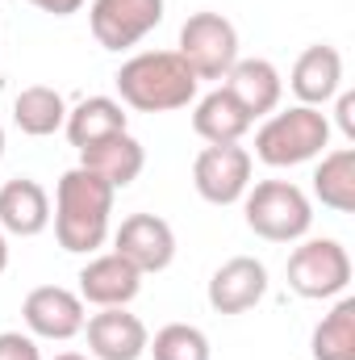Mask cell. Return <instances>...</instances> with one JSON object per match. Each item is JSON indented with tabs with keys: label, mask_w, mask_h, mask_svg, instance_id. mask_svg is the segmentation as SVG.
<instances>
[{
	"label": "cell",
	"mask_w": 355,
	"mask_h": 360,
	"mask_svg": "<svg viewBox=\"0 0 355 360\" xmlns=\"http://www.w3.org/2000/svg\"><path fill=\"white\" fill-rule=\"evenodd\" d=\"M113 188L88 168H72L55 188V239L63 252L88 256L109 239L113 222Z\"/></svg>",
	"instance_id": "6da1fadb"
},
{
	"label": "cell",
	"mask_w": 355,
	"mask_h": 360,
	"mask_svg": "<svg viewBox=\"0 0 355 360\" xmlns=\"http://www.w3.org/2000/svg\"><path fill=\"white\" fill-rule=\"evenodd\" d=\"M121 105L138 113H172L196 101V76L176 51H142L126 59L113 76Z\"/></svg>",
	"instance_id": "7a4b0ae2"
},
{
	"label": "cell",
	"mask_w": 355,
	"mask_h": 360,
	"mask_svg": "<svg viewBox=\"0 0 355 360\" xmlns=\"http://www.w3.org/2000/svg\"><path fill=\"white\" fill-rule=\"evenodd\" d=\"M330 122L314 105H293L280 113H267V122L255 130V155L267 168H297L326 151Z\"/></svg>",
	"instance_id": "3957f363"
},
{
	"label": "cell",
	"mask_w": 355,
	"mask_h": 360,
	"mask_svg": "<svg viewBox=\"0 0 355 360\" xmlns=\"http://www.w3.org/2000/svg\"><path fill=\"white\" fill-rule=\"evenodd\" d=\"M247 226L267 243H297L314 226V205L293 180H260L243 193Z\"/></svg>",
	"instance_id": "277c9868"
},
{
	"label": "cell",
	"mask_w": 355,
	"mask_h": 360,
	"mask_svg": "<svg viewBox=\"0 0 355 360\" xmlns=\"http://www.w3.org/2000/svg\"><path fill=\"white\" fill-rule=\"evenodd\" d=\"M176 55L192 68L196 80H226V72L239 63V30L222 13H192L180 25Z\"/></svg>",
	"instance_id": "5b68a950"
},
{
	"label": "cell",
	"mask_w": 355,
	"mask_h": 360,
	"mask_svg": "<svg viewBox=\"0 0 355 360\" xmlns=\"http://www.w3.org/2000/svg\"><path fill=\"white\" fill-rule=\"evenodd\" d=\"M284 276L297 297H309V302L339 297L351 285V256L339 239H305L301 248H293Z\"/></svg>",
	"instance_id": "8992f818"
},
{
	"label": "cell",
	"mask_w": 355,
	"mask_h": 360,
	"mask_svg": "<svg viewBox=\"0 0 355 360\" xmlns=\"http://www.w3.org/2000/svg\"><path fill=\"white\" fill-rule=\"evenodd\" d=\"M159 21H163V0H92L88 4L92 38L105 51L138 46Z\"/></svg>",
	"instance_id": "52a82bcc"
},
{
	"label": "cell",
	"mask_w": 355,
	"mask_h": 360,
	"mask_svg": "<svg viewBox=\"0 0 355 360\" xmlns=\"http://www.w3.org/2000/svg\"><path fill=\"white\" fill-rule=\"evenodd\" d=\"M251 168H255V160L239 143L205 147L196 155V164H192V184L209 205H234L251 188Z\"/></svg>",
	"instance_id": "ba28073f"
},
{
	"label": "cell",
	"mask_w": 355,
	"mask_h": 360,
	"mask_svg": "<svg viewBox=\"0 0 355 360\" xmlns=\"http://www.w3.org/2000/svg\"><path fill=\"white\" fill-rule=\"evenodd\" d=\"M113 252L142 272H163L176 260V231L159 214H130L113 231Z\"/></svg>",
	"instance_id": "9c48e42d"
},
{
	"label": "cell",
	"mask_w": 355,
	"mask_h": 360,
	"mask_svg": "<svg viewBox=\"0 0 355 360\" xmlns=\"http://www.w3.org/2000/svg\"><path fill=\"white\" fill-rule=\"evenodd\" d=\"M21 319L29 327V335L38 340H76L88 323L84 314V297L63 289V285H38L25 293V306H21Z\"/></svg>",
	"instance_id": "30bf717a"
},
{
	"label": "cell",
	"mask_w": 355,
	"mask_h": 360,
	"mask_svg": "<svg viewBox=\"0 0 355 360\" xmlns=\"http://www.w3.org/2000/svg\"><path fill=\"white\" fill-rule=\"evenodd\" d=\"M84 335H88L92 360H138L147 356V340H151L147 323L138 314H130L126 306L96 310L84 323Z\"/></svg>",
	"instance_id": "8fae6325"
},
{
	"label": "cell",
	"mask_w": 355,
	"mask_h": 360,
	"mask_svg": "<svg viewBox=\"0 0 355 360\" xmlns=\"http://www.w3.org/2000/svg\"><path fill=\"white\" fill-rule=\"evenodd\" d=\"M267 269L255 256H234L209 276V306L217 314H247L264 302Z\"/></svg>",
	"instance_id": "7c38bea8"
},
{
	"label": "cell",
	"mask_w": 355,
	"mask_h": 360,
	"mask_svg": "<svg viewBox=\"0 0 355 360\" xmlns=\"http://www.w3.org/2000/svg\"><path fill=\"white\" fill-rule=\"evenodd\" d=\"M142 289V272L134 269L130 260H121L117 252H105V256H92L88 264L80 269V297L84 306L96 310H109V306H130Z\"/></svg>",
	"instance_id": "4fadbf2b"
},
{
	"label": "cell",
	"mask_w": 355,
	"mask_h": 360,
	"mask_svg": "<svg viewBox=\"0 0 355 360\" xmlns=\"http://www.w3.org/2000/svg\"><path fill=\"white\" fill-rule=\"evenodd\" d=\"M288 89L297 92L301 105H314L322 109L326 101H335L343 89V55L326 42L318 46H305L293 63V76H288Z\"/></svg>",
	"instance_id": "5bb4252c"
},
{
	"label": "cell",
	"mask_w": 355,
	"mask_h": 360,
	"mask_svg": "<svg viewBox=\"0 0 355 360\" xmlns=\"http://www.w3.org/2000/svg\"><path fill=\"white\" fill-rule=\"evenodd\" d=\"M51 226V197L38 180L17 176L0 184V231L34 239Z\"/></svg>",
	"instance_id": "9a60e30c"
},
{
	"label": "cell",
	"mask_w": 355,
	"mask_h": 360,
	"mask_svg": "<svg viewBox=\"0 0 355 360\" xmlns=\"http://www.w3.org/2000/svg\"><path fill=\"white\" fill-rule=\"evenodd\" d=\"M80 168L96 172V176L117 193V188H130L134 180L142 176L147 151H142V143H138L130 130H121V134H113V139H105V143H96V147H84V151H80Z\"/></svg>",
	"instance_id": "2e32d148"
},
{
	"label": "cell",
	"mask_w": 355,
	"mask_h": 360,
	"mask_svg": "<svg viewBox=\"0 0 355 360\" xmlns=\"http://www.w3.org/2000/svg\"><path fill=\"white\" fill-rule=\"evenodd\" d=\"M222 89L230 92L251 117H267V113H276V105L284 96V80H280L276 63H267V59H239L226 72Z\"/></svg>",
	"instance_id": "e0dca14e"
},
{
	"label": "cell",
	"mask_w": 355,
	"mask_h": 360,
	"mask_svg": "<svg viewBox=\"0 0 355 360\" xmlns=\"http://www.w3.org/2000/svg\"><path fill=\"white\" fill-rule=\"evenodd\" d=\"M255 126V117L230 96L226 89H213L196 101L192 113V130L209 143V147H226V143H243V134Z\"/></svg>",
	"instance_id": "ac0fdd59"
},
{
	"label": "cell",
	"mask_w": 355,
	"mask_h": 360,
	"mask_svg": "<svg viewBox=\"0 0 355 360\" xmlns=\"http://www.w3.org/2000/svg\"><path fill=\"white\" fill-rule=\"evenodd\" d=\"M63 130H67L72 147L84 151V147H96V143H105V139L126 130V109L113 96H84L76 109H67Z\"/></svg>",
	"instance_id": "d6986e66"
},
{
	"label": "cell",
	"mask_w": 355,
	"mask_h": 360,
	"mask_svg": "<svg viewBox=\"0 0 355 360\" xmlns=\"http://www.w3.org/2000/svg\"><path fill=\"white\" fill-rule=\"evenodd\" d=\"M13 122H17L21 134L46 139V134L63 130V122H67V101H63V92L51 89V84H29V89L17 92V101H13Z\"/></svg>",
	"instance_id": "ffe728a7"
},
{
	"label": "cell",
	"mask_w": 355,
	"mask_h": 360,
	"mask_svg": "<svg viewBox=\"0 0 355 360\" xmlns=\"http://www.w3.org/2000/svg\"><path fill=\"white\" fill-rule=\"evenodd\" d=\"M314 197L335 214L355 210V147L322 151V164L314 168Z\"/></svg>",
	"instance_id": "44dd1931"
},
{
	"label": "cell",
	"mask_w": 355,
	"mask_h": 360,
	"mask_svg": "<svg viewBox=\"0 0 355 360\" xmlns=\"http://www.w3.org/2000/svg\"><path fill=\"white\" fill-rule=\"evenodd\" d=\"M314 360H355V297H339L335 310L309 335Z\"/></svg>",
	"instance_id": "7402d4cb"
},
{
	"label": "cell",
	"mask_w": 355,
	"mask_h": 360,
	"mask_svg": "<svg viewBox=\"0 0 355 360\" xmlns=\"http://www.w3.org/2000/svg\"><path fill=\"white\" fill-rule=\"evenodd\" d=\"M147 352L155 360H209V335L192 323H168L147 340Z\"/></svg>",
	"instance_id": "603a6c76"
},
{
	"label": "cell",
	"mask_w": 355,
	"mask_h": 360,
	"mask_svg": "<svg viewBox=\"0 0 355 360\" xmlns=\"http://www.w3.org/2000/svg\"><path fill=\"white\" fill-rule=\"evenodd\" d=\"M0 360H42L34 335H21V331H0Z\"/></svg>",
	"instance_id": "cb8c5ba5"
},
{
	"label": "cell",
	"mask_w": 355,
	"mask_h": 360,
	"mask_svg": "<svg viewBox=\"0 0 355 360\" xmlns=\"http://www.w3.org/2000/svg\"><path fill=\"white\" fill-rule=\"evenodd\" d=\"M335 122L343 130V139L355 143V92H339V105H335Z\"/></svg>",
	"instance_id": "d4e9b609"
},
{
	"label": "cell",
	"mask_w": 355,
	"mask_h": 360,
	"mask_svg": "<svg viewBox=\"0 0 355 360\" xmlns=\"http://www.w3.org/2000/svg\"><path fill=\"white\" fill-rule=\"evenodd\" d=\"M34 8H42V13H51V17H72V13H80L88 0H29Z\"/></svg>",
	"instance_id": "484cf974"
},
{
	"label": "cell",
	"mask_w": 355,
	"mask_h": 360,
	"mask_svg": "<svg viewBox=\"0 0 355 360\" xmlns=\"http://www.w3.org/2000/svg\"><path fill=\"white\" fill-rule=\"evenodd\" d=\"M8 269V239H4V231H0V272Z\"/></svg>",
	"instance_id": "4316f807"
},
{
	"label": "cell",
	"mask_w": 355,
	"mask_h": 360,
	"mask_svg": "<svg viewBox=\"0 0 355 360\" xmlns=\"http://www.w3.org/2000/svg\"><path fill=\"white\" fill-rule=\"evenodd\" d=\"M55 360H92V356H80V352H59Z\"/></svg>",
	"instance_id": "83f0119b"
},
{
	"label": "cell",
	"mask_w": 355,
	"mask_h": 360,
	"mask_svg": "<svg viewBox=\"0 0 355 360\" xmlns=\"http://www.w3.org/2000/svg\"><path fill=\"white\" fill-rule=\"evenodd\" d=\"M0 155H4V126H0Z\"/></svg>",
	"instance_id": "f1b7e54d"
}]
</instances>
